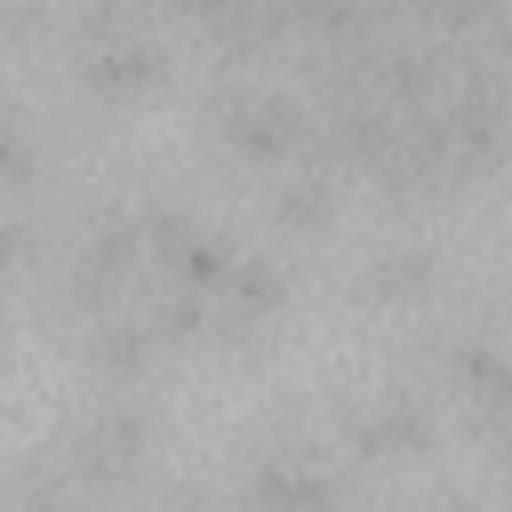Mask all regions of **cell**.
<instances>
[{"label": "cell", "instance_id": "cell-1", "mask_svg": "<svg viewBox=\"0 0 512 512\" xmlns=\"http://www.w3.org/2000/svg\"><path fill=\"white\" fill-rule=\"evenodd\" d=\"M64 64L96 112H136L176 80L168 24L144 0H72L64 8Z\"/></svg>", "mask_w": 512, "mask_h": 512}, {"label": "cell", "instance_id": "cell-2", "mask_svg": "<svg viewBox=\"0 0 512 512\" xmlns=\"http://www.w3.org/2000/svg\"><path fill=\"white\" fill-rule=\"evenodd\" d=\"M160 448V408L144 384H104V400L56 440L48 472L16 480V496H120Z\"/></svg>", "mask_w": 512, "mask_h": 512}, {"label": "cell", "instance_id": "cell-3", "mask_svg": "<svg viewBox=\"0 0 512 512\" xmlns=\"http://www.w3.org/2000/svg\"><path fill=\"white\" fill-rule=\"evenodd\" d=\"M200 128H208V144H216L224 160L272 176V168H288V160L304 152L312 104H304L296 80H272V72H256V64H224V72L200 88Z\"/></svg>", "mask_w": 512, "mask_h": 512}, {"label": "cell", "instance_id": "cell-4", "mask_svg": "<svg viewBox=\"0 0 512 512\" xmlns=\"http://www.w3.org/2000/svg\"><path fill=\"white\" fill-rule=\"evenodd\" d=\"M416 384L488 448L504 456V400H512V376H504V344L488 320H440L416 352Z\"/></svg>", "mask_w": 512, "mask_h": 512}, {"label": "cell", "instance_id": "cell-5", "mask_svg": "<svg viewBox=\"0 0 512 512\" xmlns=\"http://www.w3.org/2000/svg\"><path fill=\"white\" fill-rule=\"evenodd\" d=\"M344 472H400V464H424L440 448V400L424 384H376L360 400H344L328 416V440H320Z\"/></svg>", "mask_w": 512, "mask_h": 512}, {"label": "cell", "instance_id": "cell-6", "mask_svg": "<svg viewBox=\"0 0 512 512\" xmlns=\"http://www.w3.org/2000/svg\"><path fill=\"white\" fill-rule=\"evenodd\" d=\"M144 288V232H136V200H104L72 224L64 256H56V312L88 320L104 304H128Z\"/></svg>", "mask_w": 512, "mask_h": 512}, {"label": "cell", "instance_id": "cell-7", "mask_svg": "<svg viewBox=\"0 0 512 512\" xmlns=\"http://www.w3.org/2000/svg\"><path fill=\"white\" fill-rule=\"evenodd\" d=\"M296 312V264L280 248H232V264L216 272L208 304H200V352H248L264 344L280 320Z\"/></svg>", "mask_w": 512, "mask_h": 512}, {"label": "cell", "instance_id": "cell-8", "mask_svg": "<svg viewBox=\"0 0 512 512\" xmlns=\"http://www.w3.org/2000/svg\"><path fill=\"white\" fill-rule=\"evenodd\" d=\"M80 328V368L96 376V384H144L152 392V376L176 360V344L160 336V320L128 296V304H104V312H88V320H72Z\"/></svg>", "mask_w": 512, "mask_h": 512}, {"label": "cell", "instance_id": "cell-9", "mask_svg": "<svg viewBox=\"0 0 512 512\" xmlns=\"http://www.w3.org/2000/svg\"><path fill=\"white\" fill-rule=\"evenodd\" d=\"M448 264L432 240H376L352 272V304L360 312H384V320H408V312H432Z\"/></svg>", "mask_w": 512, "mask_h": 512}, {"label": "cell", "instance_id": "cell-10", "mask_svg": "<svg viewBox=\"0 0 512 512\" xmlns=\"http://www.w3.org/2000/svg\"><path fill=\"white\" fill-rule=\"evenodd\" d=\"M352 488L360 472H344L320 440H264V456H248L240 472V496H264V504H336Z\"/></svg>", "mask_w": 512, "mask_h": 512}, {"label": "cell", "instance_id": "cell-11", "mask_svg": "<svg viewBox=\"0 0 512 512\" xmlns=\"http://www.w3.org/2000/svg\"><path fill=\"white\" fill-rule=\"evenodd\" d=\"M336 216H344V176L328 160L296 152L288 168L264 176V224L280 240H320V232H336Z\"/></svg>", "mask_w": 512, "mask_h": 512}, {"label": "cell", "instance_id": "cell-12", "mask_svg": "<svg viewBox=\"0 0 512 512\" xmlns=\"http://www.w3.org/2000/svg\"><path fill=\"white\" fill-rule=\"evenodd\" d=\"M40 184V136H32V120L0 96V200H24Z\"/></svg>", "mask_w": 512, "mask_h": 512}, {"label": "cell", "instance_id": "cell-13", "mask_svg": "<svg viewBox=\"0 0 512 512\" xmlns=\"http://www.w3.org/2000/svg\"><path fill=\"white\" fill-rule=\"evenodd\" d=\"M48 32H56V0H0V48L8 56L40 48Z\"/></svg>", "mask_w": 512, "mask_h": 512}]
</instances>
